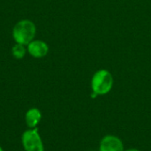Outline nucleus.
I'll use <instances>...</instances> for the list:
<instances>
[{"label": "nucleus", "mask_w": 151, "mask_h": 151, "mask_svg": "<svg viewBox=\"0 0 151 151\" xmlns=\"http://www.w3.org/2000/svg\"><path fill=\"white\" fill-rule=\"evenodd\" d=\"M0 151H4V150H3V149H2L1 147H0Z\"/></svg>", "instance_id": "9"}, {"label": "nucleus", "mask_w": 151, "mask_h": 151, "mask_svg": "<svg viewBox=\"0 0 151 151\" xmlns=\"http://www.w3.org/2000/svg\"><path fill=\"white\" fill-rule=\"evenodd\" d=\"M27 50L34 58H43L49 52V46L46 42L40 40H33L27 44Z\"/></svg>", "instance_id": "5"}, {"label": "nucleus", "mask_w": 151, "mask_h": 151, "mask_svg": "<svg viewBox=\"0 0 151 151\" xmlns=\"http://www.w3.org/2000/svg\"><path fill=\"white\" fill-rule=\"evenodd\" d=\"M21 142L25 151H44L43 142L37 128L26 130L22 134Z\"/></svg>", "instance_id": "3"}, {"label": "nucleus", "mask_w": 151, "mask_h": 151, "mask_svg": "<svg viewBox=\"0 0 151 151\" xmlns=\"http://www.w3.org/2000/svg\"><path fill=\"white\" fill-rule=\"evenodd\" d=\"M42 120V112L37 108L29 109L25 115V121L28 128H36Z\"/></svg>", "instance_id": "6"}, {"label": "nucleus", "mask_w": 151, "mask_h": 151, "mask_svg": "<svg viewBox=\"0 0 151 151\" xmlns=\"http://www.w3.org/2000/svg\"><path fill=\"white\" fill-rule=\"evenodd\" d=\"M124 151H140L139 150H136V149H130V150H124Z\"/></svg>", "instance_id": "8"}, {"label": "nucleus", "mask_w": 151, "mask_h": 151, "mask_svg": "<svg viewBox=\"0 0 151 151\" xmlns=\"http://www.w3.org/2000/svg\"><path fill=\"white\" fill-rule=\"evenodd\" d=\"M12 55L18 58V59H20V58H23L25 54H26V49L24 47V45L22 44H19V43H16L13 47H12Z\"/></svg>", "instance_id": "7"}, {"label": "nucleus", "mask_w": 151, "mask_h": 151, "mask_svg": "<svg viewBox=\"0 0 151 151\" xmlns=\"http://www.w3.org/2000/svg\"><path fill=\"white\" fill-rule=\"evenodd\" d=\"M35 26L28 19H23L19 21L13 27L12 36L17 43L22 45H27L31 42L35 35Z\"/></svg>", "instance_id": "2"}, {"label": "nucleus", "mask_w": 151, "mask_h": 151, "mask_svg": "<svg viewBox=\"0 0 151 151\" xmlns=\"http://www.w3.org/2000/svg\"><path fill=\"white\" fill-rule=\"evenodd\" d=\"M99 151H124V145L119 137L106 135L100 142Z\"/></svg>", "instance_id": "4"}, {"label": "nucleus", "mask_w": 151, "mask_h": 151, "mask_svg": "<svg viewBox=\"0 0 151 151\" xmlns=\"http://www.w3.org/2000/svg\"><path fill=\"white\" fill-rule=\"evenodd\" d=\"M113 86V77L105 69L98 70L95 73L91 80V88L95 95L104 96L108 94Z\"/></svg>", "instance_id": "1"}]
</instances>
